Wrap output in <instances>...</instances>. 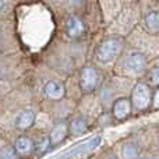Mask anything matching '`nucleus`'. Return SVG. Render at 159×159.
Wrapping results in <instances>:
<instances>
[{
    "label": "nucleus",
    "mask_w": 159,
    "mask_h": 159,
    "mask_svg": "<svg viewBox=\"0 0 159 159\" xmlns=\"http://www.w3.org/2000/svg\"><path fill=\"white\" fill-rule=\"evenodd\" d=\"M151 99H152V95H151L149 87L147 84H144V82H138L131 92L133 107L137 110L147 109L149 106V103H151Z\"/></svg>",
    "instance_id": "obj_2"
},
{
    "label": "nucleus",
    "mask_w": 159,
    "mask_h": 159,
    "mask_svg": "<svg viewBox=\"0 0 159 159\" xmlns=\"http://www.w3.org/2000/svg\"><path fill=\"white\" fill-rule=\"evenodd\" d=\"M87 129H88V123L82 116H75V117L71 120L70 127H69V130L71 131V134H74V135L84 134V133L87 131Z\"/></svg>",
    "instance_id": "obj_11"
},
{
    "label": "nucleus",
    "mask_w": 159,
    "mask_h": 159,
    "mask_svg": "<svg viewBox=\"0 0 159 159\" xmlns=\"http://www.w3.org/2000/svg\"><path fill=\"white\" fill-rule=\"evenodd\" d=\"M50 138L49 135H41V137L36 140V143H34V151L38 155H42L50 148Z\"/></svg>",
    "instance_id": "obj_12"
},
{
    "label": "nucleus",
    "mask_w": 159,
    "mask_h": 159,
    "mask_svg": "<svg viewBox=\"0 0 159 159\" xmlns=\"http://www.w3.org/2000/svg\"><path fill=\"white\" fill-rule=\"evenodd\" d=\"M67 133H69V127H67V124L66 123H57L52 129V131H50V134H49L50 144H52V145H57V144H60L61 141L66 138Z\"/></svg>",
    "instance_id": "obj_10"
},
{
    "label": "nucleus",
    "mask_w": 159,
    "mask_h": 159,
    "mask_svg": "<svg viewBox=\"0 0 159 159\" xmlns=\"http://www.w3.org/2000/svg\"><path fill=\"white\" fill-rule=\"evenodd\" d=\"M124 67L127 71L130 73H141L145 67V57L143 53L138 52H133L130 55H127L126 60H124Z\"/></svg>",
    "instance_id": "obj_5"
},
{
    "label": "nucleus",
    "mask_w": 159,
    "mask_h": 159,
    "mask_svg": "<svg viewBox=\"0 0 159 159\" xmlns=\"http://www.w3.org/2000/svg\"><path fill=\"white\" fill-rule=\"evenodd\" d=\"M152 105H154L155 109H159V87L157 89V92L154 93V99H152Z\"/></svg>",
    "instance_id": "obj_17"
},
{
    "label": "nucleus",
    "mask_w": 159,
    "mask_h": 159,
    "mask_svg": "<svg viewBox=\"0 0 159 159\" xmlns=\"http://www.w3.org/2000/svg\"><path fill=\"white\" fill-rule=\"evenodd\" d=\"M121 154H123L124 159H140V154H138L137 147L131 143L124 144L123 148H121Z\"/></svg>",
    "instance_id": "obj_14"
},
{
    "label": "nucleus",
    "mask_w": 159,
    "mask_h": 159,
    "mask_svg": "<svg viewBox=\"0 0 159 159\" xmlns=\"http://www.w3.org/2000/svg\"><path fill=\"white\" fill-rule=\"evenodd\" d=\"M121 49H123V43L120 39L117 38H107L101 42L95 53V59L102 64L110 63L115 60L119 55H120Z\"/></svg>",
    "instance_id": "obj_1"
},
{
    "label": "nucleus",
    "mask_w": 159,
    "mask_h": 159,
    "mask_svg": "<svg viewBox=\"0 0 159 159\" xmlns=\"http://www.w3.org/2000/svg\"><path fill=\"white\" fill-rule=\"evenodd\" d=\"M64 30L70 38H80L84 34L85 27L82 21L75 16H69L64 21Z\"/></svg>",
    "instance_id": "obj_6"
},
{
    "label": "nucleus",
    "mask_w": 159,
    "mask_h": 159,
    "mask_svg": "<svg viewBox=\"0 0 159 159\" xmlns=\"http://www.w3.org/2000/svg\"><path fill=\"white\" fill-rule=\"evenodd\" d=\"M148 80H149V84L151 85H157V87H159V66L154 67V69L149 71Z\"/></svg>",
    "instance_id": "obj_15"
},
{
    "label": "nucleus",
    "mask_w": 159,
    "mask_h": 159,
    "mask_svg": "<svg viewBox=\"0 0 159 159\" xmlns=\"http://www.w3.org/2000/svg\"><path fill=\"white\" fill-rule=\"evenodd\" d=\"M0 39H2V31H0Z\"/></svg>",
    "instance_id": "obj_19"
},
{
    "label": "nucleus",
    "mask_w": 159,
    "mask_h": 159,
    "mask_svg": "<svg viewBox=\"0 0 159 159\" xmlns=\"http://www.w3.org/2000/svg\"><path fill=\"white\" fill-rule=\"evenodd\" d=\"M14 151L20 157H30L34 152V141L27 135H20L14 143Z\"/></svg>",
    "instance_id": "obj_7"
},
{
    "label": "nucleus",
    "mask_w": 159,
    "mask_h": 159,
    "mask_svg": "<svg viewBox=\"0 0 159 159\" xmlns=\"http://www.w3.org/2000/svg\"><path fill=\"white\" fill-rule=\"evenodd\" d=\"M0 159H16V151L11 147H4L0 151Z\"/></svg>",
    "instance_id": "obj_16"
},
{
    "label": "nucleus",
    "mask_w": 159,
    "mask_h": 159,
    "mask_svg": "<svg viewBox=\"0 0 159 159\" xmlns=\"http://www.w3.org/2000/svg\"><path fill=\"white\" fill-rule=\"evenodd\" d=\"M2 6H3V0H0V8H2Z\"/></svg>",
    "instance_id": "obj_18"
},
{
    "label": "nucleus",
    "mask_w": 159,
    "mask_h": 159,
    "mask_svg": "<svg viewBox=\"0 0 159 159\" xmlns=\"http://www.w3.org/2000/svg\"><path fill=\"white\" fill-rule=\"evenodd\" d=\"M66 93V89H64V85L61 84L57 80H49V81L45 82L43 85V95L49 99H53V101H59L61 99Z\"/></svg>",
    "instance_id": "obj_4"
},
{
    "label": "nucleus",
    "mask_w": 159,
    "mask_h": 159,
    "mask_svg": "<svg viewBox=\"0 0 159 159\" xmlns=\"http://www.w3.org/2000/svg\"><path fill=\"white\" fill-rule=\"evenodd\" d=\"M98 73L93 67L88 66L84 67L81 70V74H80V88H81L82 92H92V91L96 89L98 87Z\"/></svg>",
    "instance_id": "obj_3"
},
{
    "label": "nucleus",
    "mask_w": 159,
    "mask_h": 159,
    "mask_svg": "<svg viewBox=\"0 0 159 159\" xmlns=\"http://www.w3.org/2000/svg\"><path fill=\"white\" fill-rule=\"evenodd\" d=\"M145 25L151 32H159V11H151L145 17Z\"/></svg>",
    "instance_id": "obj_13"
},
{
    "label": "nucleus",
    "mask_w": 159,
    "mask_h": 159,
    "mask_svg": "<svg viewBox=\"0 0 159 159\" xmlns=\"http://www.w3.org/2000/svg\"><path fill=\"white\" fill-rule=\"evenodd\" d=\"M131 101L127 98H120L113 103V116L119 120L126 119L131 113Z\"/></svg>",
    "instance_id": "obj_8"
},
{
    "label": "nucleus",
    "mask_w": 159,
    "mask_h": 159,
    "mask_svg": "<svg viewBox=\"0 0 159 159\" xmlns=\"http://www.w3.org/2000/svg\"><path fill=\"white\" fill-rule=\"evenodd\" d=\"M35 123V113L32 110H22L16 117V127L20 130H27L34 126Z\"/></svg>",
    "instance_id": "obj_9"
}]
</instances>
